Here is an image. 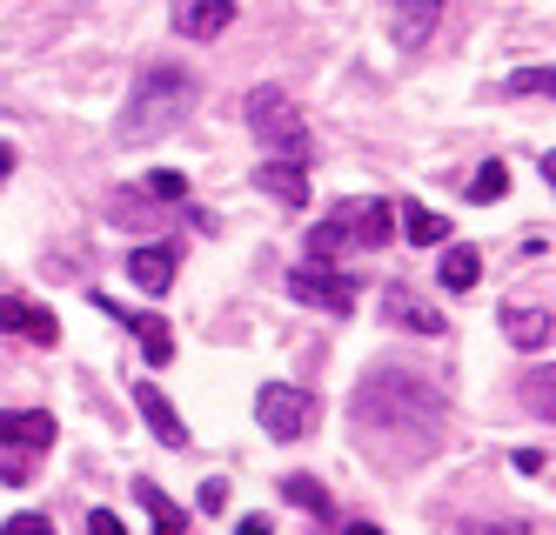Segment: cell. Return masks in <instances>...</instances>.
I'll return each mask as SVG.
<instances>
[{
	"mask_svg": "<svg viewBox=\"0 0 556 535\" xmlns=\"http://www.w3.org/2000/svg\"><path fill=\"white\" fill-rule=\"evenodd\" d=\"M194 101H202V80H194L188 67H175V61H154V67H141V80L128 88V107H122V120H114V141H122V148L162 141V135H175L181 120L194 114Z\"/></svg>",
	"mask_w": 556,
	"mask_h": 535,
	"instance_id": "7a4b0ae2",
	"label": "cell"
},
{
	"mask_svg": "<svg viewBox=\"0 0 556 535\" xmlns=\"http://www.w3.org/2000/svg\"><path fill=\"white\" fill-rule=\"evenodd\" d=\"M135 502L148 509L154 535H188V515H181V502H175V496H162L154 482H135Z\"/></svg>",
	"mask_w": 556,
	"mask_h": 535,
	"instance_id": "e0dca14e",
	"label": "cell"
},
{
	"mask_svg": "<svg viewBox=\"0 0 556 535\" xmlns=\"http://www.w3.org/2000/svg\"><path fill=\"white\" fill-rule=\"evenodd\" d=\"M463 535H530V515H509V522H463Z\"/></svg>",
	"mask_w": 556,
	"mask_h": 535,
	"instance_id": "603a6c76",
	"label": "cell"
},
{
	"mask_svg": "<svg viewBox=\"0 0 556 535\" xmlns=\"http://www.w3.org/2000/svg\"><path fill=\"white\" fill-rule=\"evenodd\" d=\"M135 408H141V422L154 429V442H162V448H188V422L175 416V402L154 388V382H141V388H135Z\"/></svg>",
	"mask_w": 556,
	"mask_h": 535,
	"instance_id": "8fae6325",
	"label": "cell"
},
{
	"mask_svg": "<svg viewBox=\"0 0 556 535\" xmlns=\"http://www.w3.org/2000/svg\"><path fill=\"white\" fill-rule=\"evenodd\" d=\"M282 496H289L295 509H315V515H323V509H329V488H323V482H315V475H289V482H282Z\"/></svg>",
	"mask_w": 556,
	"mask_h": 535,
	"instance_id": "44dd1931",
	"label": "cell"
},
{
	"mask_svg": "<svg viewBox=\"0 0 556 535\" xmlns=\"http://www.w3.org/2000/svg\"><path fill=\"white\" fill-rule=\"evenodd\" d=\"M215 509H228V482H202V515H215Z\"/></svg>",
	"mask_w": 556,
	"mask_h": 535,
	"instance_id": "4316f807",
	"label": "cell"
},
{
	"mask_svg": "<svg viewBox=\"0 0 556 535\" xmlns=\"http://www.w3.org/2000/svg\"><path fill=\"white\" fill-rule=\"evenodd\" d=\"M135 194H148L154 201V208H181V201H188V175H175V168H154Z\"/></svg>",
	"mask_w": 556,
	"mask_h": 535,
	"instance_id": "ffe728a7",
	"label": "cell"
},
{
	"mask_svg": "<svg viewBox=\"0 0 556 535\" xmlns=\"http://www.w3.org/2000/svg\"><path fill=\"white\" fill-rule=\"evenodd\" d=\"M503 188H509V168L503 161H483L476 181H469V201H503Z\"/></svg>",
	"mask_w": 556,
	"mask_h": 535,
	"instance_id": "7402d4cb",
	"label": "cell"
},
{
	"mask_svg": "<svg viewBox=\"0 0 556 535\" xmlns=\"http://www.w3.org/2000/svg\"><path fill=\"white\" fill-rule=\"evenodd\" d=\"M255 188H262V194H275L282 208H302V201H308V175H302V161H262Z\"/></svg>",
	"mask_w": 556,
	"mask_h": 535,
	"instance_id": "2e32d148",
	"label": "cell"
},
{
	"mask_svg": "<svg viewBox=\"0 0 556 535\" xmlns=\"http://www.w3.org/2000/svg\"><path fill=\"white\" fill-rule=\"evenodd\" d=\"M94 308L114 315L122 328H135V342H141V355H148L154 368H168V361H175V328H168L162 315H135V308H122V302H108V295H94Z\"/></svg>",
	"mask_w": 556,
	"mask_h": 535,
	"instance_id": "ba28073f",
	"label": "cell"
},
{
	"mask_svg": "<svg viewBox=\"0 0 556 535\" xmlns=\"http://www.w3.org/2000/svg\"><path fill=\"white\" fill-rule=\"evenodd\" d=\"M0 335H27V342H61V321L48 315V308H27V302H14V295H0Z\"/></svg>",
	"mask_w": 556,
	"mask_h": 535,
	"instance_id": "4fadbf2b",
	"label": "cell"
},
{
	"mask_svg": "<svg viewBox=\"0 0 556 535\" xmlns=\"http://www.w3.org/2000/svg\"><path fill=\"white\" fill-rule=\"evenodd\" d=\"M342 535H382V528H376V522H349Z\"/></svg>",
	"mask_w": 556,
	"mask_h": 535,
	"instance_id": "f546056e",
	"label": "cell"
},
{
	"mask_svg": "<svg viewBox=\"0 0 556 535\" xmlns=\"http://www.w3.org/2000/svg\"><path fill=\"white\" fill-rule=\"evenodd\" d=\"M382 315H389L395 328H409V335H443V328H450L429 302H416L409 288H382Z\"/></svg>",
	"mask_w": 556,
	"mask_h": 535,
	"instance_id": "5bb4252c",
	"label": "cell"
},
{
	"mask_svg": "<svg viewBox=\"0 0 556 535\" xmlns=\"http://www.w3.org/2000/svg\"><path fill=\"white\" fill-rule=\"evenodd\" d=\"M0 535H54V515H14Z\"/></svg>",
	"mask_w": 556,
	"mask_h": 535,
	"instance_id": "d4e9b609",
	"label": "cell"
},
{
	"mask_svg": "<svg viewBox=\"0 0 556 535\" xmlns=\"http://www.w3.org/2000/svg\"><path fill=\"white\" fill-rule=\"evenodd\" d=\"M289 295L302 308H329V315H349L355 302H363V281H355L349 268H329V262H302L289 275Z\"/></svg>",
	"mask_w": 556,
	"mask_h": 535,
	"instance_id": "8992f818",
	"label": "cell"
},
{
	"mask_svg": "<svg viewBox=\"0 0 556 535\" xmlns=\"http://www.w3.org/2000/svg\"><path fill=\"white\" fill-rule=\"evenodd\" d=\"M249 128L282 154V161H308V120H302V107L282 94V88H255L249 94Z\"/></svg>",
	"mask_w": 556,
	"mask_h": 535,
	"instance_id": "5b68a950",
	"label": "cell"
},
{
	"mask_svg": "<svg viewBox=\"0 0 556 535\" xmlns=\"http://www.w3.org/2000/svg\"><path fill=\"white\" fill-rule=\"evenodd\" d=\"M403 234L416 241V249H435V241H450V221L435 215V208H422V201H416V208H403Z\"/></svg>",
	"mask_w": 556,
	"mask_h": 535,
	"instance_id": "ac0fdd59",
	"label": "cell"
},
{
	"mask_svg": "<svg viewBox=\"0 0 556 535\" xmlns=\"http://www.w3.org/2000/svg\"><path fill=\"white\" fill-rule=\"evenodd\" d=\"M509 94H549V67H530V74H516V80H509Z\"/></svg>",
	"mask_w": 556,
	"mask_h": 535,
	"instance_id": "484cf974",
	"label": "cell"
},
{
	"mask_svg": "<svg viewBox=\"0 0 556 535\" xmlns=\"http://www.w3.org/2000/svg\"><path fill=\"white\" fill-rule=\"evenodd\" d=\"M88 535H128V528H122V522H114L108 509H94V515H88Z\"/></svg>",
	"mask_w": 556,
	"mask_h": 535,
	"instance_id": "83f0119b",
	"label": "cell"
},
{
	"mask_svg": "<svg viewBox=\"0 0 556 535\" xmlns=\"http://www.w3.org/2000/svg\"><path fill=\"white\" fill-rule=\"evenodd\" d=\"M128 275H135L141 295H168V281H175V241H148V249H135Z\"/></svg>",
	"mask_w": 556,
	"mask_h": 535,
	"instance_id": "7c38bea8",
	"label": "cell"
},
{
	"mask_svg": "<svg viewBox=\"0 0 556 535\" xmlns=\"http://www.w3.org/2000/svg\"><path fill=\"white\" fill-rule=\"evenodd\" d=\"M450 0H389V34L395 48H422V40L435 34V21H443Z\"/></svg>",
	"mask_w": 556,
	"mask_h": 535,
	"instance_id": "9c48e42d",
	"label": "cell"
},
{
	"mask_svg": "<svg viewBox=\"0 0 556 535\" xmlns=\"http://www.w3.org/2000/svg\"><path fill=\"white\" fill-rule=\"evenodd\" d=\"M54 448V416L48 408H8L0 416V482H34V462Z\"/></svg>",
	"mask_w": 556,
	"mask_h": 535,
	"instance_id": "277c9868",
	"label": "cell"
},
{
	"mask_svg": "<svg viewBox=\"0 0 556 535\" xmlns=\"http://www.w3.org/2000/svg\"><path fill=\"white\" fill-rule=\"evenodd\" d=\"M389 228H395V208H389V201H376V194H369V201H342L329 221H315L308 262H336L342 249H382Z\"/></svg>",
	"mask_w": 556,
	"mask_h": 535,
	"instance_id": "3957f363",
	"label": "cell"
},
{
	"mask_svg": "<svg viewBox=\"0 0 556 535\" xmlns=\"http://www.w3.org/2000/svg\"><path fill=\"white\" fill-rule=\"evenodd\" d=\"M355 422H363V435H376L389 456L416 462L443 442V395L422 388L416 375H403V368H382V375H369L355 388Z\"/></svg>",
	"mask_w": 556,
	"mask_h": 535,
	"instance_id": "6da1fadb",
	"label": "cell"
},
{
	"mask_svg": "<svg viewBox=\"0 0 556 535\" xmlns=\"http://www.w3.org/2000/svg\"><path fill=\"white\" fill-rule=\"evenodd\" d=\"M476 281H483V255H476V249H450L443 255V288L463 295V288H476Z\"/></svg>",
	"mask_w": 556,
	"mask_h": 535,
	"instance_id": "d6986e66",
	"label": "cell"
},
{
	"mask_svg": "<svg viewBox=\"0 0 556 535\" xmlns=\"http://www.w3.org/2000/svg\"><path fill=\"white\" fill-rule=\"evenodd\" d=\"M235 27V0H175V34L181 40H215Z\"/></svg>",
	"mask_w": 556,
	"mask_h": 535,
	"instance_id": "30bf717a",
	"label": "cell"
},
{
	"mask_svg": "<svg viewBox=\"0 0 556 535\" xmlns=\"http://www.w3.org/2000/svg\"><path fill=\"white\" fill-rule=\"evenodd\" d=\"M509 462H516V475H530V482H543V475H549V456H543V448H516Z\"/></svg>",
	"mask_w": 556,
	"mask_h": 535,
	"instance_id": "cb8c5ba5",
	"label": "cell"
},
{
	"mask_svg": "<svg viewBox=\"0 0 556 535\" xmlns=\"http://www.w3.org/2000/svg\"><path fill=\"white\" fill-rule=\"evenodd\" d=\"M235 535H275V528H268V515H242V528H235Z\"/></svg>",
	"mask_w": 556,
	"mask_h": 535,
	"instance_id": "f1b7e54d",
	"label": "cell"
},
{
	"mask_svg": "<svg viewBox=\"0 0 556 535\" xmlns=\"http://www.w3.org/2000/svg\"><path fill=\"white\" fill-rule=\"evenodd\" d=\"M503 335H509L516 348H536V355H543V348H549V308H543V302H530V308H523V302H503Z\"/></svg>",
	"mask_w": 556,
	"mask_h": 535,
	"instance_id": "9a60e30c",
	"label": "cell"
},
{
	"mask_svg": "<svg viewBox=\"0 0 556 535\" xmlns=\"http://www.w3.org/2000/svg\"><path fill=\"white\" fill-rule=\"evenodd\" d=\"M255 416H262V429H268L275 442H302V435L315 429V395H302V388H289V382H262Z\"/></svg>",
	"mask_w": 556,
	"mask_h": 535,
	"instance_id": "52a82bcc",
	"label": "cell"
}]
</instances>
